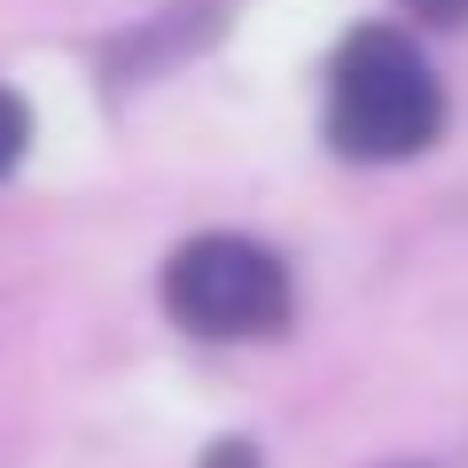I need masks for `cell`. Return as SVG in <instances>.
I'll return each mask as SVG.
<instances>
[{
  "mask_svg": "<svg viewBox=\"0 0 468 468\" xmlns=\"http://www.w3.org/2000/svg\"><path fill=\"white\" fill-rule=\"evenodd\" d=\"M445 125V94H437V70L421 63V48L390 24L351 32L335 55L328 79V133L344 156H367V165H399L421 156Z\"/></svg>",
  "mask_w": 468,
  "mask_h": 468,
  "instance_id": "obj_1",
  "label": "cell"
},
{
  "mask_svg": "<svg viewBox=\"0 0 468 468\" xmlns=\"http://www.w3.org/2000/svg\"><path fill=\"white\" fill-rule=\"evenodd\" d=\"M24 141H32V117H24V101L8 94V86H0V172H16Z\"/></svg>",
  "mask_w": 468,
  "mask_h": 468,
  "instance_id": "obj_3",
  "label": "cell"
},
{
  "mask_svg": "<svg viewBox=\"0 0 468 468\" xmlns=\"http://www.w3.org/2000/svg\"><path fill=\"white\" fill-rule=\"evenodd\" d=\"M399 8H414V16H430V24H461L468 16V0H399Z\"/></svg>",
  "mask_w": 468,
  "mask_h": 468,
  "instance_id": "obj_4",
  "label": "cell"
},
{
  "mask_svg": "<svg viewBox=\"0 0 468 468\" xmlns=\"http://www.w3.org/2000/svg\"><path fill=\"white\" fill-rule=\"evenodd\" d=\"M399 468H414V461H399Z\"/></svg>",
  "mask_w": 468,
  "mask_h": 468,
  "instance_id": "obj_6",
  "label": "cell"
},
{
  "mask_svg": "<svg viewBox=\"0 0 468 468\" xmlns=\"http://www.w3.org/2000/svg\"><path fill=\"white\" fill-rule=\"evenodd\" d=\"M211 468H250V445H218V452H211Z\"/></svg>",
  "mask_w": 468,
  "mask_h": 468,
  "instance_id": "obj_5",
  "label": "cell"
},
{
  "mask_svg": "<svg viewBox=\"0 0 468 468\" xmlns=\"http://www.w3.org/2000/svg\"><path fill=\"white\" fill-rule=\"evenodd\" d=\"M165 304L187 335L211 344H250V335L289 328V266L242 234H196L180 258L165 266Z\"/></svg>",
  "mask_w": 468,
  "mask_h": 468,
  "instance_id": "obj_2",
  "label": "cell"
}]
</instances>
